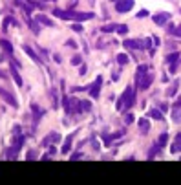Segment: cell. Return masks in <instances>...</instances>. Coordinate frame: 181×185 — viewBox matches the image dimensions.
Listing matches in <instances>:
<instances>
[{
	"instance_id": "6da1fadb",
	"label": "cell",
	"mask_w": 181,
	"mask_h": 185,
	"mask_svg": "<svg viewBox=\"0 0 181 185\" xmlns=\"http://www.w3.org/2000/svg\"><path fill=\"white\" fill-rule=\"evenodd\" d=\"M124 97V108H132L134 103H136V94H134V88H126V94H123Z\"/></svg>"
},
{
	"instance_id": "7a4b0ae2",
	"label": "cell",
	"mask_w": 181,
	"mask_h": 185,
	"mask_svg": "<svg viewBox=\"0 0 181 185\" xmlns=\"http://www.w3.org/2000/svg\"><path fill=\"white\" fill-rule=\"evenodd\" d=\"M134 7V0H117L115 2V9L119 11V13H126V11H130Z\"/></svg>"
},
{
	"instance_id": "3957f363",
	"label": "cell",
	"mask_w": 181,
	"mask_h": 185,
	"mask_svg": "<svg viewBox=\"0 0 181 185\" xmlns=\"http://www.w3.org/2000/svg\"><path fill=\"white\" fill-rule=\"evenodd\" d=\"M101 86H102V77H97V79H95V84L90 88V95H92V97H95V99L99 97Z\"/></svg>"
},
{
	"instance_id": "277c9868",
	"label": "cell",
	"mask_w": 181,
	"mask_h": 185,
	"mask_svg": "<svg viewBox=\"0 0 181 185\" xmlns=\"http://www.w3.org/2000/svg\"><path fill=\"white\" fill-rule=\"evenodd\" d=\"M0 97L4 99V101H7V103L11 104V106H17V99L7 92V90H4V88H0Z\"/></svg>"
},
{
	"instance_id": "5b68a950",
	"label": "cell",
	"mask_w": 181,
	"mask_h": 185,
	"mask_svg": "<svg viewBox=\"0 0 181 185\" xmlns=\"http://www.w3.org/2000/svg\"><path fill=\"white\" fill-rule=\"evenodd\" d=\"M150 82H152V75H143L139 81H137V86H139L141 90H146V88L150 86Z\"/></svg>"
},
{
	"instance_id": "8992f818",
	"label": "cell",
	"mask_w": 181,
	"mask_h": 185,
	"mask_svg": "<svg viewBox=\"0 0 181 185\" xmlns=\"http://www.w3.org/2000/svg\"><path fill=\"white\" fill-rule=\"evenodd\" d=\"M166 20H170V15H168V13H157V15H154V22H156L157 26H163Z\"/></svg>"
},
{
	"instance_id": "52a82bcc",
	"label": "cell",
	"mask_w": 181,
	"mask_h": 185,
	"mask_svg": "<svg viewBox=\"0 0 181 185\" xmlns=\"http://www.w3.org/2000/svg\"><path fill=\"white\" fill-rule=\"evenodd\" d=\"M178 86H179V81H174L172 84H170V88L166 90V95H168V97H174L176 92H178Z\"/></svg>"
},
{
	"instance_id": "ba28073f",
	"label": "cell",
	"mask_w": 181,
	"mask_h": 185,
	"mask_svg": "<svg viewBox=\"0 0 181 185\" xmlns=\"http://www.w3.org/2000/svg\"><path fill=\"white\" fill-rule=\"evenodd\" d=\"M148 128H150L148 119H139V130H141V134H146V132H148Z\"/></svg>"
},
{
	"instance_id": "9c48e42d",
	"label": "cell",
	"mask_w": 181,
	"mask_h": 185,
	"mask_svg": "<svg viewBox=\"0 0 181 185\" xmlns=\"http://www.w3.org/2000/svg\"><path fill=\"white\" fill-rule=\"evenodd\" d=\"M146 70H148L146 64H141L139 68H137V72H136V81H139L143 75H146Z\"/></svg>"
},
{
	"instance_id": "30bf717a",
	"label": "cell",
	"mask_w": 181,
	"mask_h": 185,
	"mask_svg": "<svg viewBox=\"0 0 181 185\" xmlns=\"http://www.w3.org/2000/svg\"><path fill=\"white\" fill-rule=\"evenodd\" d=\"M11 75H13L15 82H17L19 86H22V77H20V75H19V72H17V66H11Z\"/></svg>"
},
{
	"instance_id": "8fae6325",
	"label": "cell",
	"mask_w": 181,
	"mask_h": 185,
	"mask_svg": "<svg viewBox=\"0 0 181 185\" xmlns=\"http://www.w3.org/2000/svg\"><path fill=\"white\" fill-rule=\"evenodd\" d=\"M71 138H73V136H68V138H66V141L62 145V154H66V152L71 150Z\"/></svg>"
},
{
	"instance_id": "7c38bea8",
	"label": "cell",
	"mask_w": 181,
	"mask_h": 185,
	"mask_svg": "<svg viewBox=\"0 0 181 185\" xmlns=\"http://www.w3.org/2000/svg\"><path fill=\"white\" fill-rule=\"evenodd\" d=\"M0 46H2V48H4V50L9 53V55L13 53V46H11V42H7L6 39H2V41H0Z\"/></svg>"
},
{
	"instance_id": "4fadbf2b",
	"label": "cell",
	"mask_w": 181,
	"mask_h": 185,
	"mask_svg": "<svg viewBox=\"0 0 181 185\" xmlns=\"http://www.w3.org/2000/svg\"><path fill=\"white\" fill-rule=\"evenodd\" d=\"M71 103H73V101H70L68 97H64V99H62V106H64V110H66L68 114H71V112H73V108H71Z\"/></svg>"
},
{
	"instance_id": "5bb4252c",
	"label": "cell",
	"mask_w": 181,
	"mask_h": 185,
	"mask_svg": "<svg viewBox=\"0 0 181 185\" xmlns=\"http://www.w3.org/2000/svg\"><path fill=\"white\" fill-rule=\"evenodd\" d=\"M150 117H154V119L161 121V119H163V112L157 110V108H154V110H150Z\"/></svg>"
},
{
	"instance_id": "9a60e30c",
	"label": "cell",
	"mask_w": 181,
	"mask_h": 185,
	"mask_svg": "<svg viewBox=\"0 0 181 185\" xmlns=\"http://www.w3.org/2000/svg\"><path fill=\"white\" fill-rule=\"evenodd\" d=\"M178 150H181V132L176 136V143L172 145V152H178Z\"/></svg>"
},
{
	"instance_id": "2e32d148",
	"label": "cell",
	"mask_w": 181,
	"mask_h": 185,
	"mask_svg": "<svg viewBox=\"0 0 181 185\" xmlns=\"http://www.w3.org/2000/svg\"><path fill=\"white\" fill-rule=\"evenodd\" d=\"M22 145H24V136H15V138H13V147L20 148Z\"/></svg>"
},
{
	"instance_id": "e0dca14e",
	"label": "cell",
	"mask_w": 181,
	"mask_h": 185,
	"mask_svg": "<svg viewBox=\"0 0 181 185\" xmlns=\"http://www.w3.org/2000/svg\"><path fill=\"white\" fill-rule=\"evenodd\" d=\"M24 51H26V53H28V55H29V57H31L33 61H37V62H39V57H37V53H35V51H33V50H31L29 46H24Z\"/></svg>"
},
{
	"instance_id": "ac0fdd59",
	"label": "cell",
	"mask_w": 181,
	"mask_h": 185,
	"mask_svg": "<svg viewBox=\"0 0 181 185\" xmlns=\"http://www.w3.org/2000/svg\"><path fill=\"white\" fill-rule=\"evenodd\" d=\"M166 143H168V134H161L159 139H157V145H159L161 148H163V147H165Z\"/></svg>"
},
{
	"instance_id": "d6986e66",
	"label": "cell",
	"mask_w": 181,
	"mask_h": 185,
	"mask_svg": "<svg viewBox=\"0 0 181 185\" xmlns=\"http://www.w3.org/2000/svg\"><path fill=\"white\" fill-rule=\"evenodd\" d=\"M117 62H119L121 66L128 64V55H124V53H119V55H117Z\"/></svg>"
},
{
	"instance_id": "ffe728a7",
	"label": "cell",
	"mask_w": 181,
	"mask_h": 185,
	"mask_svg": "<svg viewBox=\"0 0 181 185\" xmlns=\"http://www.w3.org/2000/svg\"><path fill=\"white\" fill-rule=\"evenodd\" d=\"M82 108V112H88L90 108H92V104H90V101H80L79 103V110Z\"/></svg>"
},
{
	"instance_id": "44dd1931",
	"label": "cell",
	"mask_w": 181,
	"mask_h": 185,
	"mask_svg": "<svg viewBox=\"0 0 181 185\" xmlns=\"http://www.w3.org/2000/svg\"><path fill=\"white\" fill-rule=\"evenodd\" d=\"M179 59V53H170L168 57H166V62H170V64H174V62Z\"/></svg>"
},
{
	"instance_id": "7402d4cb",
	"label": "cell",
	"mask_w": 181,
	"mask_h": 185,
	"mask_svg": "<svg viewBox=\"0 0 181 185\" xmlns=\"http://www.w3.org/2000/svg\"><path fill=\"white\" fill-rule=\"evenodd\" d=\"M37 20H40L44 26H51V20H50V19H46L44 15H39V17H37Z\"/></svg>"
},
{
	"instance_id": "603a6c76",
	"label": "cell",
	"mask_w": 181,
	"mask_h": 185,
	"mask_svg": "<svg viewBox=\"0 0 181 185\" xmlns=\"http://www.w3.org/2000/svg\"><path fill=\"white\" fill-rule=\"evenodd\" d=\"M159 145H156V147H152V148H150V154H148V158H154V156H156V154H157V152H159Z\"/></svg>"
},
{
	"instance_id": "cb8c5ba5",
	"label": "cell",
	"mask_w": 181,
	"mask_h": 185,
	"mask_svg": "<svg viewBox=\"0 0 181 185\" xmlns=\"http://www.w3.org/2000/svg\"><path fill=\"white\" fill-rule=\"evenodd\" d=\"M114 29H117V26H114V24H110V26H102V31H104V33H110V31H114Z\"/></svg>"
},
{
	"instance_id": "d4e9b609",
	"label": "cell",
	"mask_w": 181,
	"mask_h": 185,
	"mask_svg": "<svg viewBox=\"0 0 181 185\" xmlns=\"http://www.w3.org/2000/svg\"><path fill=\"white\" fill-rule=\"evenodd\" d=\"M50 136H51V141H53V143H59V141H60L59 134H50Z\"/></svg>"
},
{
	"instance_id": "484cf974",
	"label": "cell",
	"mask_w": 181,
	"mask_h": 185,
	"mask_svg": "<svg viewBox=\"0 0 181 185\" xmlns=\"http://www.w3.org/2000/svg\"><path fill=\"white\" fill-rule=\"evenodd\" d=\"M126 31H128V28H126V26H117V33L123 35V33H126Z\"/></svg>"
},
{
	"instance_id": "4316f807",
	"label": "cell",
	"mask_w": 181,
	"mask_h": 185,
	"mask_svg": "<svg viewBox=\"0 0 181 185\" xmlns=\"http://www.w3.org/2000/svg\"><path fill=\"white\" fill-rule=\"evenodd\" d=\"M26 158H28V160H35V150H29Z\"/></svg>"
},
{
	"instance_id": "83f0119b",
	"label": "cell",
	"mask_w": 181,
	"mask_h": 185,
	"mask_svg": "<svg viewBox=\"0 0 181 185\" xmlns=\"http://www.w3.org/2000/svg\"><path fill=\"white\" fill-rule=\"evenodd\" d=\"M174 35H176V37H181V24L176 28V29H174Z\"/></svg>"
},
{
	"instance_id": "f1b7e54d",
	"label": "cell",
	"mask_w": 181,
	"mask_h": 185,
	"mask_svg": "<svg viewBox=\"0 0 181 185\" xmlns=\"http://www.w3.org/2000/svg\"><path fill=\"white\" fill-rule=\"evenodd\" d=\"M79 62H80V57H79V55H75V57L71 59V64H79Z\"/></svg>"
},
{
	"instance_id": "f546056e",
	"label": "cell",
	"mask_w": 181,
	"mask_h": 185,
	"mask_svg": "<svg viewBox=\"0 0 181 185\" xmlns=\"http://www.w3.org/2000/svg\"><path fill=\"white\" fill-rule=\"evenodd\" d=\"M79 158H82V154H79V152H75V154H71V160H79Z\"/></svg>"
},
{
	"instance_id": "4dcf8cb0",
	"label": "cell",
	"mask_w": 181,
	"mask_h": 185,
	"mask_svg": "<svg viewBox=\"0 0 181 185\" xmlns=\"http://www.w3.org/2000/svg\"><path fill=\"white\" fill-rule=\"evenodd\" d=\"M73 31H82V26H79V24H73Z\"/></svg>"
},
{
	"instance_id": "1f68e13d",
	"label": "cell",
	"mask_w": 181,
	"mask_h": 185,
	"mask_svg": "<svg viewBox=\"0 0 181 185\" xmlns=\"http://www.w3.org/2000/svg\"><path fill=\"white\" fill-rule=\"evenodd\" d=\"M132 121H134V116H132V114H128V116H126V123H132Z\"/></svg>"
},
{
	"instance_id": "d6a6232c",
	"label": "cell",
	"mask_w": 181,
	"mask_h": 185,
	"mask_svg": "<svg viewBox=\"0 0 181 185\" xmlns=\"http://www.w3.org/2000/svg\"><path fill=\"white\" fill-rule=\"evenodd\" d=\"M174 108H176V110H179V108H181V99H178V101H176V104H174Z\"/></svg>"
},
{
	"instance_id": "836d02e7",
	"label": "cell",
	"mask_w": 181,
	"mask_h": 185,
	"mask_svg": "<svg viewBox=\"0 0 181 185\" xmlns=\"http://www.w3.org/2000/svg\"><path fill=\"white\" fill-rule=\"evenodd\" d=\"M115 2H117V0H115Z\"/></svg>"
}]
</instances>
